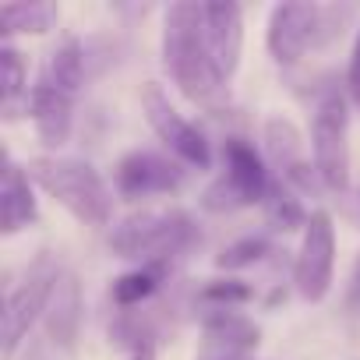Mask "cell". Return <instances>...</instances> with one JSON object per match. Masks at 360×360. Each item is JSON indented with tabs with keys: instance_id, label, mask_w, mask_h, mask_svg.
I'll use <instances>...</instances> for the list:
<instances>
[{
	"instance_id": "22",
	"label": "cell",
	"mask_w": 360,
	"mask_h": 360,
	"mask_svg": "<svg viewBox=\"0 0 360 360\" xmlns=\"http://www.w3.org/2000/svg\"><path fill=\"white\" fill-rule=\"evenodd\" d=\"M269 251H272L269 237H262V233H251V237H240V240H233L230 248H223V251L216 255V269H223V272H237V269L258 265V262H262Z\"/></svg>"
},
{
	"instance_id": "13",
	"label": "cell",
	"mask_w": 360,
	"mask_h": 360,
	"mask_svg": "<svg viewBox=\"0 0 360 360\" xmlns=\"http://www.w3.org/2000/svg\"><path fill=\"white\" fill-rule=\"evenodd\" d=\"M202 22H205V39L216 71L223 82H230L240 68V50H244V15L233 0H209L202 4Z\"/></svg>"
},
{
	"instance_id": "8",
	"label": "cell",
	"mask_w": 360,
	"mask_h": 360,
	"mask_svg": "<svg viewBox=\"0 0 360 360\" xmlns=\"http://www.w3.org/2000/svg\"><path fill=\"white\" fill-rule=\"evenodd\" d=\"M141 110H145V120L152 124V131L159 134V141L188 166H198V169H209L212 162V145L205 138V131L191 120L180 117V110L169 103V96L155 85V82H145L141 85Z\"/></svg>"
},
{
	"instance_id": "10",
	"label": "cell",
	"mask_w": 360,
	"mask_h": 360,
	"mask_svg": "<svg viewBox=\"0 0 360 360\" xmlns=\"http://www.w3.org/2000/svg\"><path fill=\"white\" fill-rule=\"evenodd\" d=\"M113 188L120 198L138 202V198H152V195H173L184 188V169L176 159L162 155V152H148V148H134L127 152L117 169H113Z\"/></svg>"
},
{
	"instance_id": "1",
	"label": "cell",
	"mask_w": 360,
	"mask_h": 360,
	"mask_svg": "<svg viewBox=\"0 0 360 360\" xmlns=\"http://www.w3.org/2000/svg\"><path fill=\"white\" fill-rule=\"evenodd\" d=\"M162 68L173 78V85L184 92L191 103L216 110L223 103L226 82L212 64L202 4L195 0H180L166 8L162 18Z\"/></svg>"
},
{
	"instance_id": "9",
	"label": "cell",
	"mask_w": 360,
	"mask_h": 360,
	"mask_svg": "<svg viewBox=\"0 0 360 360\" xmlns=\"http://www.w3.org/2000/svg\"><path fill=\"white\" fill-rule=\"evenodd\" d=\"M332 269H335V226L328 212H311L307 230H304V244L297 251V265H293V283L297 293L311 304L325 300L328 286H332Z\"/></svg>"
},
{
	"instance_id": "12",
	"label": "cell",
	"mask_w": 360,
	"mask_h": 360,
	"mask_svg": "<svg viewBox=\"0 0 360 360\" xmlns=\"http://www.w3.org/2000/svg\"><path fill=\"white\" fill-rule=\"evenodd\" d=\"M262 141H265V152H269L272 166L283 173V184L300 188V191H318L321 176L304 159V138H300V131L290 117H269L265 127H262Z\"/></svg>"
},
{
	"instance_id": "18",
	"label": "cell",
	"mask_w": 360,
	"mask_h": 360,
	"mask_svg": "<svg viewBox=\"0 0 360 360\" xmlns=\"http://www.w3.org/2000/svg\"><path fill=\"white\" fill-rule=\"evenodd\" d=\"M29 68H25V57L4 43L0 46V106H4V117H18V110L25 106L29 110Z\"/></svg>"
},
{
	"instance_id": "23",
	"label": "cell",
	"mask_w": 360,
	"mask_h": 360,
	"mask_svg": "<svg viewBox=\"0 0 360 360\" xmlns=\"http://www.w3.org/2000/svg\"><path fill=\"white\" fill-rule=\"evenodd\" d=\"M251 297H255V290L244 279H209L198 293V300L205 307H237V304H248Z\"/></svg>"
},
{
	"instance_id": "25",
	"label": "cell",
	"mask_w": 360,
	"mask_h": 360,
	"mask_svg": "<svg viewBox=\"0 0 360 360\" xmlns=\"http://www.w3.org/2000/svg\"><path fill=\"white\" fill-rule=\"evenodd\" d=\"M346 85H349V96H353V103L360 106V32H356V43H353V53H349Z\"/></svg>"
},
{
	"instance_id": "17",
	"label": "cell",
	"mask_w": 360,
	"mask_h": 360,
	"mask_svg": "<svg viewBox=\"0 0 360 360\" xmlns=\"http://www.w3.org/2000/svg\"><path fill=\"white\" fill-rule=\"evenodd\" d=\"M166 276H169V262H145V265H138V269L117 276L110 297H113V304H117L120 311H134V307H141V304L162 286Z\"/></svg>"
},
{
	"instance_id": "5",
	"label": "cell",
	"mask_w": 360,
	"mask_h": 360,
	"mask_svg": "<svg viewBox=\"0 0 360 360\" xmlns=\"http://www.w3.org/2000/svg\"><path fill=\"white\" fill-rule=\"evenodd\" d=\"M272 188V176L255 152L251 141L244 138H226L223 141V173L202 191V209L226 216L248 205H262Z\"/></svg>"
},
{
	"instance_id": "4",
	"label": "cell",
	"mask_w": 360,
	"mask_h": 360,
	"mask_svg": "<svg viewBox=\"0 0 360 360\" xmlns=\"http://www.w3.org/2000/svg\"><path fill=\"white\" fill-rule=\"evenodd\" d=\"M349 18V4H276L265 32L269 53L279 64H297L307 50H321L339 39Z\"/></svg>"
},
{
	"instance_id": "7",
	"label": "cell",
	"mask_w": 360,
	"mask_h": 360,
	"mask_svg": "<svg viewBox=\"0 0 360 360\" xmlns=\"http://www.w3.org/2000/svg\"><path fill=\"white\" fill-rule=\"evenodd\" d=\"M60 276H64V272L53 265V258H39V262L25 272V279L8 293L4 321H0V339H4L0 346H4V356H11V353L22 346V339L29 335V328L36 325V318L46 314L50 297H53Z\"/></svg>"
},
{
	"instance_id": "28",
	"label": "cell",
	"mask_w": 360,
	"mask_h": 360,
	"mask_svg": "<svg viewBox=\"0 0 360 360\" xmlns=\"http://www.w3.org/2000/svg\"><path fill=\"white\" fill-rule=\"evenodd\" d=\"M248 360H251V356H248Z\"/></svg>"
},
{
	"instance_id": "20",
	"label": "cell",
	"mask_w": 360,
	"mask_h": 360,
	"mask_svg": "<svg viewBox=\"0 0 360 360\" xmlns=\"http://www.w3.org/2000/svg\"><path fill=\"white\" fill-rule=\"evenodd\" d=\"M262 209H265V219H269L272 230H283V233L307 230V219H311V216L304 212V205H300V198L293 195V188L283 184V180H272V188H269Z\"/></svg>"
},
{
	"instance_id": "6",
	"label": "cell",
	"mask_w": 360,
	"mask_h": 360,
	"mask_svg": "<svg viewBox=\"0 0 360 360\" xmlns=\"http://www.w3.org/2000/svg\"><path fill=\"white\" fill-rule=\"evenodd\" d=\"M311 152L325 191L346 195L349 191V110L339 89H325L314 106Z\"/></svg>"
},
{
	"instance_id": "16",
	"label": "cell",
	"mask_w": 360,
	"mask_h": 360,
	"mask_svg": "<svg viewBox=\"0 0 360 360\" xmlns=\"http://www.w3.org/2000/svg\"><path fill=\"white\" fill-rule=\"evenodd\" d=\"M46 321V335L53 346L60 349H75V339H78V325H82V283L75 276H60L57 279V290L50 297V307L43 314Z\"/></svg>"
},
{
	"instance_id": "21",
	"label": "cell",
	"mask_w": 360,
	"mask_h": 360,
	"mask_svg": "<svg viewBox=\"0 0 360 360\" xmlns=\"http://www.w3.org/2000/svg\"><path fill=\"white\" fill-rule=\"evenodd\" d=\"M0 22H4V36L50 32L53 22H57V8L53 4H39V0H29V4H4L0 8Z\"/></svg>"
},
{
	"instance_id": "14",
	"label": "cell",
	"mask_w": 360,
	"mask_h": 360,
	"mask_svg": "<svg viewBox=\"0 0 360 360\" xmlns=\"http://www.w3.org/2000/svg\"><path fill=\"white\" fill-rule=\"evenodd\" d=\"M29 113L36 124V134L46 148H60L71 138V124H75V96L60 92L57 85L43 82L32 85V99H29Z\"/></svg>"
},
{
	"instance_id": "15",
	"label": "cell",
	"mask_w": 360,
	"mask_h": 360,
	"mask_svg": "<svg viewBox=\"0 0 360 360\" xmlns=\"http://www.w3.org/2000/svg\"><path fill=\"white\" fill-rule=\"evenodd\" d=\"M39 219L36 198H32V176L22 169L11 155H4V169H0V233L11 237Z\"/></svg>"
},
{
	"instance_id": "24",
	"label": "cell",
	"mask_w": 360,
	"mask_h": 360,
	"mask_svg": "<svg viewBox=\"0 0 360 360\" xmlns=\"http://www.w3.org/2000/svg\"><path fill=\"white\" fill-rule=\"evenodd\" d=\"M346 311H349V314H360V255L353 258V269H349V283H346Z\"/></svg>"
},
{
	"instance_id": "26",
	"label": "cell",
	"mask_w": 360,
	"mask_h": 360,
	"mask_svg": "<svg viewBox=\"0 0 360 360\" xmlns=\"http://www.w3.org/2000/svg\"><path fill=\"white\" fill-rule=\"evenodd\" d=\"M131 360H155V346H145V349L131 353Z\"/></svg>"
},
{
	"instance_id": "3",
	"label": "cell",
	"mask_w": 360,
	"mask_h": 360,
	"mask_svg": "<svg viewBox=\"0 0 360 360\" xmlns=\"http://www.w3.org/2000/svg\"><path fill=\"white\" fill-rule=\"evenodd\" d=\"M198 240V226L184 209H141L110 233V251L127 262H169Z\"/></svg>"
},
{
	"instance_id": "27",
	"label": "cell",
	"mask_w": 360,
	"mask_h": 360,
	"mask_svg": "<svg viewBox=\"0 0 360 360\" xmlns=\"http://www.w3.org/2000/svg\"><path fill=\"white\" fill-rule=\"evenodd\" d=\"M198 360H205V356H198Z\"/></svg>"
},
{
	"instance_id": "19",
	"label": "cell",
	"mask_w": 360,
	"mask_h": 360,
	"mask_svg": "<svg viewBox=\"0 0 360 360\" xmlns=\"http://www.w3.org/2000/svg\"><path fill=\"white\" fill-rule=\"evenodd\" d=\"M85 64H89V57H85L82 39L68 36V39L50 53L46 71H43V82L57 85V89H60V92H68V96H75V92L82 89V82H85Z\"/></svg>"
},
{
	"instance_id": "11",
	"label": "cell",
	"mask_w": 360,
	"mask_h": 360,
	"mask_svg": "<svg viewBox=\"0 0 360 360\" xmlns=\"http://www.w3.org/2000/svg\"><path fill=\"white\" fill-rule=\"evenodd\" d=\"M262 328L255 318L237 307H205L202 311V353L205 360H248L258 349Z\"/></svg>"
},
{
	"instance_id": "2",
	"label": "cell",
	"mask_w": 360,
	"mask_h": 360,
	"mask_svg": "<svg viewBox=\"0 0 360 360\" xmlns=\"http://www.w3.org/2000/svg\"><path fill=\"white\" fill-rule=\"evenodd\" d=\"M32 184H39L57 205H64L85 226H106L113 216V195L99 169L75 155H39L29 166Z\"/></svg>"
}]
</instances>
